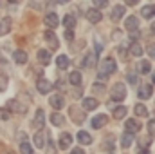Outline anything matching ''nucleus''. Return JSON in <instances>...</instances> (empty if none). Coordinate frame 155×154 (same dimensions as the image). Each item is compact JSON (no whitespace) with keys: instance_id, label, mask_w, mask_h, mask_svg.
Instances as JSON below:
<instances>
[{"instance_id":"obj_1","label":"nucleus","mask_w":155,"mask_h":154,"mask_svg":"<svg viewBox=\"0 0 155 154\" xmlns=\"http://www.w3.org/2000/svg\"><path fill=\"white\" fill-rule=\"evenodd\" d=\"M110 96H112L114 102H123L126 98V87L123 83H116L112 87V91H110Z\"/></svg>"},{"instance_id":"obj_2","label":"nucleus","mask_w":155,"mask_h":154,"mask_svg":"<svg viewBox=\"0 0 155 154\" xmlns=\"http://www.w3.org/2000/svg\"><path fill=\"white\" fill-rule=\"evenodd\" d=\"M117 69V64L114 58H105L103 60V64H101V73H105V75H112V73H116Z\"/></svg>"},{"instance_id":"obj_3","label":"nucleus","mask_w":155,"mask_h":154,"mask_svg":"<svg viewBox=\"0 0 155 154\" xmlns=\"http://www.w3.org/2000/svg\"><path fill=\"white\" fill-rule=\"evenodd\" d=\"M7 107H9L11 111H15V113H20V114H25V113H27V105H25V103H24V105H20V103H18V100H9Z\"/></svg>"},{"instance_id":"obj_4","label":"nucleus","mask_w":155,"mask_h":154,"mask_svg":"<svg viewBox=\"0 0 155 154\" xmlns=\"http://www.w3.org/2000/svg\"><path fill=\"white\" fill-rule=\"evenodd\" d=\"M107 114H97L92 118V121H90V125H92V129H101L103 125H107Z\"/></svg>"},{"instance_id":"obj_5","label":"nucleus","mask_w":155,"mask_h":154,"mask_svg":"<svg viewBox=\"0 0 155 154\" xmlns=\"http://www.w3.org/2000/svg\"><path fill=\"white\" fill-rule=\"evenodd\" d=\"M43 123H45V114H43V111L38 109L36 111V116H35V121H33V127L40 131V129H43Z\"/></svg>"},{"instance_id":"obj_6","label":"nucleus","mask_w":155,"mask_h":154,"mask_svg":"<svg viewBox=\"0 0 155 154\" xmlns=\"http://www.w3.org/2000/svg\"><path fill=\"white\" fill-rule=\"evenodd\" d=\"M36 87H38V91L41 94H47V93L52 89V83H51L49 80H45V78H40L38 83H36Z\"/></svg>"},{"instance_id":"obj_7","label":"nucleus","mask_w":155,"mask_h":154,"mask_svg":"<svg viewBox=\"0 0 155 154\" xmlns=\"http://www.w3.org/2000/svg\"><path fill=\"white\" fill-rule=\"evenodd\" d=\"M45 24H47L51 29L58 27V24H60V20H58V15H56V13H47V15H45Z\"/></svg>"},{"instance_id":"obj_8","label":"nucleus","mask_w":155,"mask_h":154,"mask_svg":"<svg viewBox=\"0 0 155 154\" xmlns=\"http://www.w3.org/2000/svg\"><path fill=\"white\" fill-rule=\"evenodd\" d=\"M124 129H126V132H130V134H135V132H139V129H141V123H139V121H135V120H128V121L124 123Z\"/></svg>"},{"instance_id":"obj_9","label":"nucleus","mask_w":155,"mask_h":154,"mask_svg":"<svg viewBox=\"0 0 155 154\" xmlns=\"http://www.w3.org/2000/svg\"><path fill=\"white\" fill-rule=\"evenodd\" d=\"M87 18H88L92 24H97V22L103 18V15H101V11H99V9H88V13H87Z\"/></svg>"},{"instance_id":"obj_10","label":"nucleus","mask_w":155,"mask_h":154,"mask_svg":"<svg viewBox=\"0 0 155 154\" xmlns=\"http://www.w3.org/2000/svg\"><path fill=\"white\" fill-rule=\"evenodd\" d=\"M137 94H139L141 100H146V98H150V96L153 94V87H150V85H143V87H139Z\"/></svg>"},{"instance_id":"obj_11","label":"nucleus","mask_w":155,"mask_h":154,"mask_svg":"<svg viewBox=\"0 0 155 154\" xmlns=\"http://www.w3.org/2000/svg\"><path fill=\"white\" fill-rule=\"evenodd\" d=\"M71 143H72V136L71 134H67V132H63L61 136H60V149H69L71 147Z\"/></svg>"},{"instance_id":"obj_12","label":"nucleus","mask_w":155,"mask_h":154,"mask_svg":"<svg viewBox=\"0 0 155 154\" xmlns=\"http://www.w3.org/2000/svg\"><path fill=\"white\" fill-rule=\"evenodd\" d=\"M126 13V9H124V5H116L114 9H112V15H110V18L117 22V20H121V16Z\"/></svg>"},{"instance_id":"obj_13","label":"nucleus","mask_w":155,"mask_h":154,"mask_svg":"<svg viewBox=\"0 0 155 154\" xmlns=\"http://www.w3.org/2000/svg\"><path fill=\"white\" fill-rule=\"evenodd\" d=\"M124 27H126L128 31L137 29V27H139V18H137V16H128L126 22H124Z\"/></svg>"},{"instance_id":"obj_14","label":"nucleus","mask_w":155,"mask_h":154,"mask_svg":"<svg viewBox=\"0 0 155 154\" xmlns=\"http://www.w3.org/2000/svg\"><path fill=\"white\" fill-rule=\"evenodd\" d=\"M49 103H51L54 109H61V107H63V96H61V94H54V96L49 98Z\"/></svg>"},{"instance_id":"obj_15","label":"nucleus","mask_w":155,"mask_h":154,"mask_svg":"<svg viewBox=\"0 0 155 154\" xmlns=\"http://www.w3.org/2000/svg\"><path fill=\"white\" fill-rule=\"evenodd\" d=\"M97 100L96 98H85L83 100V109L85 111H94V109H97Z\"/></svg>"},{"instance_id":"obj_16","label":"nucleus","mask_w":155,"mask_h":154,"mask_svg":"<svg viewBox=\"0 0 155 154\" xmlns=\"http://www.w3.org/2000/svg\"><path fill=\"white\" fill-rule=\"evenodd\" d=\"M78 142H79L81 145H90V143H92V136H90L88 132H85V131H79V132H78Z\"/></svg>"},{"instance_id":"obj_17","label":"nucleus","mask_w":155,"mask_h":154,"mask_svg":"<svg viewBox=\"0 0 155 154\" xmlns=\"http://www.w3.org/2000/svg\"><path fill=\"white\" fill-rule=\"evenodd\" d=\"M38 60H40L41 65H49V64H51V54H49V51L40 49L38 51Z\"/></svg>"},{"instance_id":"obj_18","label":"nucleus","mask_w":155,"mask_h":154,"mask_svg":"<svg viewBox=\"0 0 155 154\" xmlns=\"http://www.w3.org/2000/svg\"><path fill=\"white\" fill-rule=\"evenodd\" d=\"M15 62L18 64V65H24V64H27V53L25 51H15Z\"/></svg>"},{"instance_id":"obj_19","label":"nucleus","mask_w":155,"mask_h":154,"mask_svg":"<svg viewBox=\"0 0 155 154\" xmlns=\"http://www.w3.org/2000/svg\"><path fill=\"white\" fill-rule=\"evenodd\" d=\"M45 40L49 42V45H51V49H58V38H56V35L52 33V31H47L45 33Z\"/></svg>"},{"instance_id":"obj_20","label":"nucleus","mask_w":155,"mask_h":154,"mask_svg":"<svg viewBox=\"0 0 155 154\" xmlns=\"http://www.w3.org/2000/svg\"><path fill=\"white\" fill-rule=\"evenodd\" d=\"M141 15H143L144 18H153V16H155V5H153V4L144 5V7L141 9Z\"/></svg>"},{"instance_id":"obj_21","label":"nucleus","mask_w":155,"mask_h":154,"mask_svg":"<svg viewBox=\"0 0 155 154\" xmlns=\"http://www.w3.org/2000/svg\"><path fill=\"white\" fill-rule=\"evenodd\" d=\"M9 31H11V18H4V20L0 22V37L7 35Z\"/></svg>"},{"instance_id":"obj_22","label":"nucleus","mask_w":155,"mask_h":154,"mask_svg":"<svg viewBox=\"0 0 155 154\" xmlns=\"http://www.w3.org/2000/svg\"><path fill=\"white\" fill-rule=\"evenodd\" d=\"M56 64H58V67H60V69H67V67L71 65V60H69V56L60 54V56L56 58Z\"/></svg>"},{"instance_id":"obj_23","label":"nucleus","mask_w":155,"mask_h":154,"mask_svg":"<svg viewBox=\"0 0 155 154\" xmlns=\"http://www.w3.org/2000/svg\"><path fill=\"white\" fill-rule=\"evenodd\" d=\"M63 26H65L67 29H74V26H76L74 15H65V16H63Z\"/></svg>"},{"instance_id":"obj_24","label":"nucleus","mask_w":155,"mask_h":154,"mask_svg":"<svg viewBox=\"0 0 155 154\" xmlns=\"http://www.w3.org/2000/svg\"><path fill=\"white\" fill-rule=\"evenodd\" d=\"M132 142H134V134H130V132H124L123 136H121V147H130L132 145Z\"/></svg>"},{"instance_id":"obj_25","label":"nucleus","mask_w":155,"mask_h":154,"mask_svg":"<svg viewBox=\"0 0 155 154\" xmlns=\"http://www.w3.org/2000/svg\"><path fill=\"white\" fill-rule=\"evenodd\" d=\"M83 65H85V67H94V65H96V54L88 53V54L85 56V62H83Z\"/></svg>"},{"instance_id":"obj_26","label":"nucleus","mask_w":155,"mask_h":154,"mask_svg":"<svg viewBox=\"0 0 155 154\" xmlns=\"http://www.w3.org/2000/svg\"><path fill=\"white\" fill-rule=\"evenodd\" d=\"M150 69H152V67H150V62H148V60H141V62H139V73L148 75Z\"/></svg>"},{"instance_id":"obj_27","label":"nucleus","mask_w":155,"mask_h":154,"mask_svg":"<svg viewBox=\"0 0 155 154\" xmlns=\"http://www.w3.org/2000/svg\"><path fill=\"white\" fill-rule=\"evenodd\" d=\"M69 82H71V83H72V85H79V83H81V75H79V73H78V71H74V73H71V76H69Z\"/></svg>"},{"instance_id":"obj_28","label":"nucleus","mask_w":155,"mask_h":154,"mask_svg":"<svg viewBox=\"0 0 155 154\" xmlns=\"http://www.w3.org/2000/svg\"><path fill=\"white\" fill-rule=\"evenodd\" d=\"M134 111H135V114L137 116H148V109H146L143 103H137V105L134 107Z\"/></svg>"},{"instance_id":"obj_29","label":"nucleus","mask_w":155,"mask_h":154,"mask_svg":"<svg viewBox=\"0 0 155 154\" xmlns=\"http://www.w3.org/2000/svg\"><path fill=\"white\" fill-rule=\"evenodd\" d=\"M51 123H52V125H63V116L60 114V113L51 114Z\"/></svg>"},{"instance_id":"obj_30","label":"nucleus","mask_w":155,"mask_h":154,"mask_svg":"<svg viewBox=\"0 0 155 154\" xmlns=\"http://www.w3.org/2000/svg\"><path fill=\"white\" fill-rule=\"evenodd\" d=\"M71 113L74 114V121H76V123H83L85 116H83V113H81V111H76V107H72V109H71Z\"/></svg>"},{"instance_id":"obj_31","label":"nucleus","mask_w":155,"mask_h":154,"mask_svg":"<svg viewBox=\"0 0 155 154\" xmlns=\"http://www.w3.org/2000/svg\"><path fill=\"white\" fill-rule=\"evenodd\" d=\"M43 145H45V140H43V136H41L40 132H36V134H35V147L41 149Z\"/></svg>"},{"instance_id":"obj_32","label":"nucleus","mask_w":155,"mask_h":154,"mask_svg":"<svg viewBox=\"0 0 155 154\" xmlns=\"http://www.w3.org/2000/svg\"><path fill=\"white\" fill-rule=\"evenodd\" d=\"M114 116H116L117 120H121V118H124V116H126V107H124V105H121V107H117L116 111H114Z\"/></svg>"},{"instance_id":"obj_33","label":"nucleus","mask_w":155,"mask_h":154,"mask_svg":"<svg viewBox=\"0 0 155 154\" xmlns=\"http://www.w3.org/2000/svg\"><path fill=\"white\" fill-rule=\"evenodd\" d=\"M130 53H132L134 56H141V54H143V49H141V45H139V44H132Z\"/></svg>"},{"instance_id":"obj_34","label":"nucleus","mask_w":155,"mask_h":154,"mask_svg":"<svg viewBox=\"0 0 155 154\" xmlns=\"http://www.w3.org/2000/svg\"><path fill=\"white\" fill-rule=\"evenodd\" d=\"M20 152L22 154H31L33 149H31V145H29L27 142H22V143H20Z\"/></svg>"},{"instance_id":"obj_35","label":"nucleus","mask_w":155,"mask_h":154,"mask_svg":"<svg viewBox=\"0 0 155 154\" xmlns=\"http://www.w3.org/2000/svg\"><path fill=\"white\" fill-rule=\"evenodd\" d=\"M92 4H94L96 9H103V7L108 5V0H92Z\"/></svg>"},{"instance_id":"obj_36","label":"nucleus","mask_w":155,"mask_h":154,"mask_svg":"<svg viewBox=\"0 0 155 154\" xmlns=\"http://www.w3.org/2000/svg\"><path fill=\"white\" fill-rule=\"evenodd\" d=\"M148 136L150 138H155V120H150L148 121Z\"/></svg>"},{"instance_id":"obj_37","label":"nucleus","mask_w":155,"mask_h":154,"mask_svg":"<svg viewBox=\"0 0 155 154\" xmlns=\"http://www.w3.org/2000/svg\"><path fill=\"white\" fill-rule=\"evenodd\" d=\"M146 51H148V56H150V58H155V44H150Z\"/></svg>"},{"instance_id":"obj_38","label":"nucleus","mask_w":155,"mask_h":154,"mask_svg":"<svg viewBox=\"0 0 155 154\" xmlns=\"http://www.w3.org/2000/svg\"><path fill=\"white\" fill-rule=\"evenodd\" d=\"M52 145H54V143H52V140H51V136H49V149H47V154H56V151H54Z\"/></svg>"},{"instance_id":"obj_39","label":"nucleus","mask_w":155,"mask_h":154,"mask_svg":"<svg viewBox=\"0 0 155 154\" xmlns=\"http://www.w3.org/2000/svg\"><path fill=\"white\" fill-rule=\"evenodd\" d=\"M9 118V111L7 109H0V120H7Z\"/></svg>"},{"instance_id":"obj_40","label":"nucleus","mask_w":155,"mask_h":154,"mask_svg":"<svg viewBox=\"0 0 155 154\" xmlns=\"http://www.w3.org/2000/svg\"><path fill=\"white\" fill-rule=\"evenodd\" d=\"M141 37V33L137 31V29H134V31H130V38L132 40H135V38H139Z\"/></svg>"},{"instance_id":"obj_41","label":"nucleus","mask_w":155,"mask_h":154,"mask_svg":"<svg viewBox=\"0 0 155 154\" xmlns=\"http://www.w3.org/2000/svg\"><path fill=\"white\" fill-rule=\"evenodd\" d=\"M128 82L130 83H137V76L135 75H128Z\"/></svg>"},{"instance_id":"obj_42","label":"nucleus","mask_w":155,"mask_h":154,"mask_svg":"<svg viewBox=\"0 0 155 154\" xmlns=\"http://www.w3.org/2000/svg\"><path fill=\"white\" fill-rule=\"evenodd\" d=\"M72 37H74V33H72V29H69V31L65 33V38H67V40H72Z\"/></svg>"},{"instance_id":"obj_43","label":"nucleus","mask_w":155,"mask_h":154,"mask_svg":"<svg viewBox=\"0 0 155 154\" xmlns=\"http://www.w3.org/2000/svg\"><path fill=\"white\" fill-rule=\"evenodd\" d=\"M139 143H141L143 147H146V145H148V138H141V140H139Z\"/></svg>"},{"instance_id":"obj_44","label":"nucleus","mask_w":155,"mask_h":154,"mask_svg":"<svg viewBox=\"0 0 155 154\" xmlns=\"http://www.w3.org/2000/svg\"><path fill=\"white\" fill-rule=\"evenodd\" d=\"M71 154H85V152H83V149H72Z\"/></svg>"},{"instance_id":"obj_45","label":"nucleus","mask_w":155,"mask_h":154,"mask_svg":"<svg viewBox=\"0 0 155 154\" xmlns=\"http://www.w3.org/2000/svg\"><path fill=\"white\" fill-rule=\"evenodd\" d=\"M117 53H119V54H121V56H124V54H126V51H124V49H123V47H117Z\"/></svg>"},{"instance_id":"obj_46","label":"nucleus","mask_w":155,"mask_h":154,"mask_svg":"<svg viewBox=\"0 0 155 154\" xmlns=\"http://www.w3.org/2000/svg\"><path fill=\"white\" fill-rule=\"evenodd\" d=\"M124 2H126V4H128V5H135V4H137V2H139V0H124Z\"/></svg>"},{"instance_id":"obj_47","label":"nucleus","mask_w":155,"mask_h":154,"mask_svg":"<svg viewBox=\"0 0 155 154\" xmlns=\"http://www.w3.org/2000/svg\"><path fill=\"white\" fill-rule=\"evenodd\" d=\"M56 2H58V4H69L71 0H56Z\"/></svg>"},{"instance_id":"obj_48","label":"nucleus","mask_w":155,"mask_h":154,"mask_svg":"<svg viewBox=\"0 0 155 154\" xmlns=\"http://www.w3.org/2000/svg\"><path fill=\"white\" fill-rule=\"evenodd\" d=\"M150 29H152V33H153V35H155V22H153V24H152V27H150Z\"/></svg>"},{"instance_id":"obj_49","label":"nucleus","mask_w":155,"mask_h":154,"mask_svg":"<svg viewBox=\"0 0 155 154\" xmlns=\"http://www.w3.org/2000/svg\"><path fill=\"white\" fill-rule=\"evenodd\" d=\"M139 154H150V152H148L146 149H143V151H141V152H139Z\"/></svg>"},{"instance_id":"obj_50","label":"nucleus","mask_w":155,"mask_h":154,"mask_svg":"<svg viewBox=\"0 0 155 154\" xmlns=\"http://www.w3.org/2000/svg\"><path fill=\"white\" fill-rule=\"evenodd\" d=\"M152 80H153V83H155V71L152 73Z\"/></svg>"},{"instance_id":"obj_51","label":"nucleus","mask_w":155,"mask_h":154,"mask_svg":"<svg viewBox=\"0 0 155 154\" xmlns=\"http://www.w3.org/2000/svg\"><path fill=\"white\" fill-rule=\"evenodd\" d=\"M7 2H11V4H16V2H18V0H7Z\"/></svg>"},{"instance_id":"obj_52","label":"nucleus","mask_w":155,"mask_h":154,"mask_svg":"<svg viewBox=\"0 0 155 154\" xmlns=\"http://www.w3.org/2000/svg\"><path fill=\"white\" fill-rule=\"evenodd\" d=\"M0 64H4V60H2V56H0Z\"/></svg>"}]
</instances>
